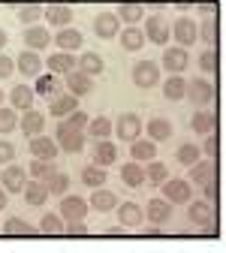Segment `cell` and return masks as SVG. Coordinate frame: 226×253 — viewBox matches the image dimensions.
<instances>
[{"mask_svg":"<svg viewBox=\"0 0 226 253\" xmlns=\"http://www.w3.org/2000/svg\"><path fill=\"white\" fill-rule=\"evenodd\" d=\"M202 193H205V199H208V202H214V205H217V199H220V184H217V178H214V181H208V184L202 187Z\"/></svg>","mask_w":226,"mask_h":253,"instance_id":"cell-54","label":"cell"},{"mask_svg":"<svg viewBox=\"0 0 226 253\" xmlns=\"http://www.w3.org/2000/svg\"><path fill=\"white\" fill-rule=\"evenodd\" d=\"M45 184H48V193H51V196H63V193H70V175H67V172H57V169H54V172H51V178H48Z\"/></svg>","mask_w":226,"mask_h":253,"instance_id":"cell-46","label":"cell"},{"mask_svg":"<svg viewBox=\"0 0 226 253\" xmlns=\"http://www.w3.org/2000/svg\"><path fill=\"white\" fill-rule=\"evenodd\" d=\"M121 181H124L127 187H142V184L148 181V172H145V166H142L139 160H130V163L121 166Z\"/></svg>","mask_w":226,"mask_h":253,"instance_id":"cell-32","label":"cell"},{"mask_svg":"<svg viewBox=\"0 0 226 253\" xmlns=\"http://www.w3.org/2000/svg\"><path fill=\"white\" fill-rule=\"evenodd\" d=\"M54 45H57V51H82V45H85V37H82V30H76L73 24L70 27H60L57 34H54Z\"/></svg>","mask_w":226,"mask_h":253,"instance_id":"cell-17","label":"cell"},{"mask_svg":"<svg viewBox=\"0 0 226 253\" xmlns=\"http://www.w3.org/2000/svg\"><path fill=\"white\" fill-rule=\"evenodd\" d=\"M118 205H121L118 193H112L109 187H96L93 193H90V208L93 211H103L106 214V211H118Z\"/></svg>","mask_w":226,"mask_h":253,"instance_id":"cell-28","label":"cell"},{"mask_svg":"<svg viewBox=\"0 0 226 253\" xmlns=\"http://www.w3.org/2000/svg\"><path fill=\"white\" fill-rule=\"evenodd\" d=\"M145 37H148L154 45H169V40H172V21H169L163 12L148 15V18H145Z\"/></svg>","mask_w":226,"mask_h":253,"instance_id":"cell-4","label":"cell"},{"mask_svg":"<svg viewBox=\"0 0 226 253\" xmlns=\"http://www.w3.org/2000/svg\"><path fill=\"white\" fill-rule=\"evenodd\" d=\"M63 84H67V90L76 93V97H85V93L93 90V76H88L82 70H73V73L63 76Z\"/></svg>","mask_w":226,"mask_h":253,"instance_id":"cell-25","label":"cell"},{"mask_svg":"<svg viewBox=\"0 0 226 253\" xmlns=\"http://www.w3.org/2000/svg\"><path fill=\"white\" fill-rule=\"evenodd\" d=\"M130 79H133V84L142 87V90L157 87V84H160V63H154V60H139L136 67L130 70Z\"/></svg>","mask_w":226,"mask_h":253,"instance_id":"cell-5","label":"cell"},{"mask_svg":"<svg viewBox=\"0 0 226 253\" xmlns=\"http://www.w3.org/2000/svg\"><path fill=\"white\" fill-rule=\"evenodd\" d=\"M6 97H9V93H3V90H0V106H3V100H6Z\"/></svg>","mask_w":226,"mask_h":253,"instance_id":"cell-60","label":"cell"},{"mask_svg":"<svg viewBox=\"0 0 226 253\" xmlns=\"http://www.w3.org/2000/svg\"><path fill=\"white\" fill-rule=\"evenodd\" d=\"M88 208H90V202H85L76 193H63L60 196V205H57V211H60L63 220H85L88 217Z\"/></svg>","mask_w":226,"mask_h":253,"instance_id":"cell-13","label":"cell"},{"mask_svg":"<svg viewBox=\"0 0 226 253\" xmlns=\"http://www.w3.org/2000/svg\"><path fill=\"white\" fill-rule=\"evenodd\" d=\"M51 40H54V37L48 34V27H43V24H30V27L24 30V45H27V48H34V51L48 48Z\"/></svg>","mask_w":226,"mask_h":253,"instance_id":"cell-26","label":"cell"},{"mask_svg":"<svg viewBox=\"0 0 226 253\" xmlns=\"http://www.w3.org/2000/svg\"><path fill=\"white\" fill-rule=\"evenodd\" d=\"M15 67H18V76L37 79V76L45 70V60L40 57V51H34V48H24V51L15 57Z\"/></svg>","mask_w":226,"mask_h":253,"instance_id":"cell-14","label":"cell"},{"mask_svg":"<svg viewBox=\"0 0 226 253\" xmlns=\"http://www.w3.org/2000/svg\"><path fill=\"white\" fill-rule=\"evenodd\" d=\"M187 100L196 106V109H205V106H211L214 100H217V84L211 82V79H190L187 82Z\"/></svg>","mask_w":226,"mask_h":253,"instance_id":"cell-2","label":"cell"},{"mask_svg":"<svg viewBox=\"0 0 226 253\" xmlns=\"http://www.w3.org/2000/svg\"><path fill=\"white\" fill-rule=\"evenodd\" d=\"M0 226H3V223H0Z\"/></svg>","mask_w":226,"mask_h":253,"instance_id":"cell-61","label":"cell"},{"mask_svg":"<svg viewBox=\"0 0 226 253\" xmlns=\"http://www.w3.org/2000/svg\"><path fill=\"white\" fill-rule=\"evenodd\" d=\"M43 126H45V115H43L40 109H27V112H21V124H18V130H21L27 139L40 136V133H43Z\"/></svg>","mask_w":226,"mask_h":253,"instance_id":"cell-23","label":"cell"},{"mask_svg":"<svg viewBox=\"0 0 226 253\" xmlns=\"http://www.w3.org/2000/svg\"><path fill=\"white\" fill-rule=\"evenodd\" d=\"M43 15H45V9H43V6H37V3H27V6H21V9H18V21H21V24H27V27H30V24H37Z\"/></svg>","mask_w":226,"mask_h":253,"instance_id":"cell-49","label":"cell"},{"mask_svg":"<svg viewBox=\"0 0 226 253\" xmlns=\"http://www.w3.org/2000/svg\"><path fill=\"white\" fill-rule=\"evenodd\" d=\"M21 196H24V202H27V205L40 208V205H45V199H48L51 193H48V184H45V181L30 178V181L24 184V190H21Z\"/></svg>","mask_w":226,"mask_h":253,"instance_id":"cell-24","label":"cell"},{"mask_svg":"<svg viewBox=\"0 0 226 253\" xmlns=\"http://www.w3.org/2000/svg\"><path fill=\"white\" fill-rule=\"evenodd\" d=\"M79 70L88 73V76H100V73H106V63L96 51H82L79 54Z\"/></svg>","mask_w":226,"mask_h":253,"instance_id":"cell-39","label":"cell"},{"mask_svg":"<svg viewBox=\"0 0 226 253\" xmlns=\"http://www.w3.org/2000/svg\"><path fill=\"white\" fill-rule=\"evenodd\" d=\"M63 235L85 238V235H88V223H85V220H67V226H63Z\"/></svg>","mask_w":226,"mask_h":253,"instance_id":"cell-51","label":"cell"},{"mask_svg":"<svg viewBox=\"0 0 226 253\" xmlns=\"http://www.w3.org/2000/svg\"><path fill=\"white\" fill-rule=\"evenodd\" d=\"M190 130H193V133H199V136L214 133V130H217V112H214L211 106L196 109V112H193V118H190Z\"/></svg>","mask_w":226,"mask_h":253,"instance_id":"cell-18","label":"cell"},{"mask_svg":"<svg viewBox=\"0 0 226 253\" xmlns=\"http://www.w3.org/2000/svg\"><path fill=\"white\" fill-rule=\"evenodd\" d=\"M34 90H37V97H45V100L60 97V79H57V73H40L37 82H34Z\"/></svg>","mask_w":226,"mask_h":253,"instance_id":"cell-27","label":"cell"},{"mask_svg":"<svg viewBox=\"0 0 226 253\" xmlns=\"http://www.w3.org/2000/svg\"><path fill=\"white\" fill-rule=\"evenodd\" d=\"M199 70L202 73H217L220 70V51L217 48H205L199 54Z\"/></svg>","mask_w":226,"mask_h":253,"instance_id":"cell-48","label":"cell"},{"mask_svg":"<svg viewBox=\"0 0 226 253\" xmlns=\"http://www.w3.org/2000/svg\"><path fill=\"white\" fill-rule=\"evenodd\" d=\"M27 172H30V178H37V181H48L51 172H54V163H51V160H40V157H34V160H30V166H27Z\"/></svg>","mask_w":226,"mask_h":253,"instance_id":"cell-47","label":"cell"},{"mask_svg":"<svg viewBox=\"0 0 226 253\" xmlns=\"http://www.w3.org/2000/svg\"><path fill=\"white\" fill-rule=\"evenodd\" d=\"M172 40H175V45H184V48L196 45L199 42V24L187 15H181L178 21H172Z\"/></svg>","mask_w":226,"mask_h":253,"instance_id":"cell-7","label":"cell"},{"mask_svg":"<svg viewBox=\"0 0 226 253\" xmlns=\"http://www.w3.org/2000/svg\"><path fill=\"white\" fill-rule=\"evenodd\" d=\"M15 163V145L9 139H0V166Z\"/></svg>","mask_w":226,"mask_h":253,"instance_id":"cell-50","label":"cell"},{"mask_svg":"<svg viewBox=\"0 0 226 253\" xmlns=\"http://www.w3.org/2000/svg\"><path fill=\"white\" fill-rule=\"evenodd\" d=\"M48 24H54L57 30L60 27H70L73 24V6L70 3H51V6H45V15H43Z\"/></svg>","mask_w":226,"mask_h":253,"instance_id":"cell-29","label":"cell"},{"mask_svg":"<svg viewBox=\"0 0 226 253\" xmlns=\"http://www.w3.org/2000/svg\"><path fill=\"white\" fill-rule=\"evenodd\" d=\"M217 178V160L214 157H208V160H196L190 169H187V181L193 184V187H205L208 181H214Z\"/></svg>","mask_w":226,"mask_h":253,"instance_id":"cell-10","label":"cell"},{"mask_svg":"<svg viewBox=\"0 0 226 253\" xmlns=\"http://www.w3.org/2000/svg\"><path fill=\"white\" fill-rule=\"evenodd\" d=\"M106 181H109V169H106V166L90 163V166H85V169H82V184H85V187H90V190L106 187Z\"/></svg>","mask_w":226,"mask_h":253,"instance_id":"cell-38","label":"cell"},{"mask_svg":"<svg viewBox=\"0 0 226 253\" xmlns=\"http://www.w3.org/2000/svg\"><path fill=\"white\" fill-rule=\"evenodd\" d=\"M79 109V97H76V93H60V97H54V100H48V115L51 118H67V115H73Z\"/></svg>","mask_w":226,"mask_h":253,"instance_id":"cell-22","label":"cell"},{"mask_svg":"<svg viewBox=\"0 0 226 253\" xmlns=\"http://www.w3.org/2000/svg\"><path fill=\"white\" fill-rule=\"evenodd\" d=\"M121 48H127V51H142V45H145V30L139 27V24H127L124 30H121Z\"/></svg>","mask_w":226,"mask_h":253,"instance_id":"cell-30","label":"cell"},{"mask_svg":"<svg viewBox=\"0 0 226 253\" xmlns=\"http://www.w3.org/2000/svg\"><path fill=\"white\" fill-rule=\"evenodd\" d=\"M34 97H37V90L30 84H15L9 90V106L18 112H27V109H34Z\"/></svg>","mask_w":226,"mask_h":253,"instance_id":"cell-31","label":"cell"},{"mask_svg":"<svg viewBox=\"0 0 226 253\" xmlns=\"http://www.w3.org/2000/svg\"><path fill=\"white\" fill-rule=\"evenodd\" d=\"M142 130H145V124H142V118L133 115V112H124V115L115 121V136H118L121 142H136V139L142 136Z\"/></svg>","mask_w":226,"mask_h":253,"instance_id":"cell-8","label":"cell"},{"mask_svg":"<svg viewBox=\"0 0 226 253\" xmlns=\"http://www.w3.org/2000/svg\"><path fill=\"white\" fill-rule=\"evenodd\" d=\"M163 196L172 202V205H187L193 199V184L187 178H169L163 184Z\"/></svg>","mask_w":226,"mask_h":253,"instance_id":"cell-12","label":"cell"},{"mask_svg":"<svg viewBox=\"0 0 226 253\" xmlns=\"http://www.w3.org/2000/svg\"><path fill=\"white\" fill-rule=\"evenodd\" d=\"M199 15H202V40L208 48H217V37H220V21H217V6L214 3H199Z\"/></svg>","mask_w":226,"mask_h":253,"instance_id":"cell-6","label":"cell"},{"mask_svg":"<svg viewBox=\"0 0 226 253\" xmlns=\"http://www.w3.org/2000/svg\"><path fill=\"white\" fill-rule=\"evenodd\" d=\"M172 217H175V205H172L166 196H160V199H151V202L145 205V220H148V223L166 226Z\"/></svg>","mask_w":226,"mask_h":253,"instance_id":"cell-9","label":"cell"},{"mask_svg":"<svg viewBox=\"0 0 226 253\" xmlns=\"http://www.w3.org/2000/svg\"><path fill=\"white\" fill-rule=\"evenodd\" d=\"M30 157H40V160H54L57 157V151H60V145H57V139H48V136H34L30 139Z\"/></svg>","mask_w":226,"mask_h":253,"instance_id":"cell-21","label":"cell"},{"mask_svg":"<svg viewBox=\"0 0 226 253\" xmlns=\"http://www.w3.org/2000/svg\"><path fill=\"white\" fill-rule=\"evenodd\" d=\"M6 40H9V37H6V30H3V27H0V51H3V48H6Z\"/></svg>","mask_w":226,"mask_h":253,"instance_id":"cell-59","label":"cell"},{"mask_svg":"<svg viewBox=\"0 0 226 253\" xmlns=\"http://www.w3.org/2000/svg\"><path fill=\"white\" fill-rule=\"evenodd\" d=\"M67 121H70V124H73V126H79V130H85V126H88V124H90V118H88V115H85V112H82V109H76V112H73V115H67Z\"/></svg>","mask_w":226,"mask_h":253,"instance_id":"cell-55","label":"cell"},{"mask_svg":"<svg viewBox=\"0 0 226 253\" xmlns=\"http://www.w3.org/2000/svg\"><path fill=\"white\" fill-rule=\"evenodd\" d=\"M190 63V54L184 45H172V48H163V60H160V67H163L169 76H181Z\"/></svg>","mask_w":226,"mask_h":253,"instance_id":"cell-11","label":"cell"},{"mask_svg":"<svg viewBox=\"0 0 226 253\" xmlns=\"http://www.w3.org/2000/svg\"><path fill=\"white\" fill-rule=\"evenodd\" d=\"M145 172H148V184H154V187H163V184L169 181V166L160 163L157 157H154V160H148Z\"/></svg>","mask_w":226,"mask_h":253,"instance_id":"cell-41","label":"cell"},{"mask_svg":"<svg viewBox=\"0 0 226 253\" xmlns=\"http://www.w3.org/2000/svg\"><path fill=\"white\" fill-rule=\"evenodd\" d=\"M45 70L48 73H73V70H79V57L73 54V51H54V54H48L45 57Z\"/></svg>","mask_w":226,"mask_h":253,"instance_id":"cell-20","label":"cell"},{"mask_svg":"<svg viewBox=\"0 0 226 253\" xmlns=\"http://www.w3.org/2000/svg\"><path fill=\"white\" fill-rule=\"evenodd\" d=\"M6 202H9V196H6V187H3V184H0V211H3V208H6Z\"/></svg>","mask_w":226,"mask_h":253,"instance_id":"cell-58","label":"cell"},{"mask_svg":"<svg viewBox=\"0 0 226 253\" xmlns=\"http://www.w3.org/2000/svg\"><path fill=\"white\" fill-rule=\"evenodd\" d=\"M0 232H3L6 238H27V235H34V226H30L27 220H21V217H6L3 226H0Z\"/></svg>","mask_w":226,"mask_h":253,"instance_id":"cell-37","label":"cell"},{"mask_svg":"<svg viewBox=\"0 0 226 253\" xmlns=\"http://www.w3.org/2000/svg\"><path fill=\"white\" fill-rule=\"evenodd\" d=\"M187 220H190V229H196L202 235H217L220 232L217 208L208 199H190L187 202Z\"/></svg>","mask_w":226,"mask_h":253,"instance_id":"cell-1","label":"cell"},{"mask_svg":"<svg viewBox=\"0 0 226 253\" xmlns=\"http://www.w3.org/2000/svg\"><path fill=\"white\" fill-rule=\"evenodd\" d=\"M175 160H178L181 166H187V169H190L196 160H202V148H199V145H178Z\"/></svg>","mask_w":226,"mask_h":253,"instance_id":"cell-43","label":"cell"},{"mask_svg":"<svg viewBox=\"0 0 226 253\" xmlns=\"http://www.w3.org/2000/svg\"><path fill=\"white\" fill-rule=\"evenodd\" d=\"M157 157V142L154 139H136V142H130V160H139V163H148V160H154Z\"/></svg>","mask_w":226,"mask_h":253,"instance_id":"cell-35","label":"cell"},{"mask_svg":"<svg viewBox=\"0 0 226 253\" xmlns=\"http://www.w3.org/2000/svg\"><path fill=\"white\" fill-rule=\"evenodd\" d=\"M63 226H67V220L57 217V214H43V220H40L43 235H63Z\"/></svg>","mask_w":226,"mask_h":253,"instance_id":"cell-45","label":"cell"},{"mask_svg":"<svg viewBox=\"0 0 226 253\" xmlns=\"http://www.w3.org/2000/svg\"><path fill=\"white\" fill-rule=\"evenodd\" d=\"M118 223L127 226L130 232H139V226L145 223V208H139L136 202H121L118 205Z\"/></svg>","mask_w":226,"mask_h":253,"instance_id":"cell-15","label":"cell"},{"mask_svg":"<svg viewBox=\"0 0 226 253\" xmlns=\"http://www.w3.org/2000/svg\"><path fill=\"white\" fill-rule=\"evenodd\" d=\"M121 18H118V12H100L93 18V34L100 37V40H115L118 34H121Z\"/></svg>","mask_w":226,"mask_h":253,"instance_id":"cell-16","label":"cell"},{"mask_svg":"<svg viewBox=\"0 0 226 253\" xmlns=\"http://www.w3.org/2000/svg\"><path fill=\"white\" fill-rule=\"evenodd\" d=\"M163 97L172 100V103L187 100V79H184V76H169V79L163 82Z\"/></svg>","mask_w":226,"mask_h":253,"instance_id":"cell-36","label":"cell"},{"mask_svg":"<svg viewBox=\"0 0 226 253\" xmlns=\"http://www.w3.org/2000/svg\"><path fill=\"white\" fill-rule=\"evenodd\" d=\"M112 130H115V124H112L106 115L90 118V124H88V133H90L93 139H109V136H112Z\"/></svg>","mask_w":226,"mask_h":253,"instance_id":"cell-42","label":"cell"},{"mask_svg":"<svg viewBox=\"0 0 226 253\" xmlns=\"http://www.w3.org/2000/svg\"><path fill=\"white\" fill-rule=\"evenodd\" d=\"M115 160H118V145H112L109 139H96V145H93V163L109 169Z\"/></svg>","mask_w":226,"mask_h":253,"instance_id":"cell-34","label":"cell"},{"mask_svg":"<svg viewBox=\"0 0 226 253\" xmlns=\"http://www.w3.org/2000/svg\"><path fill=\"white\" fill-rule=\"evenodd\" d=\"M15 73H18L15 60L6 57V54H0V79H9V76H15Z\"/></svg>","mask_w":226,"mask_h":253,"instance_id":"cell-53","label":"cell"},{"mask_svg":"<svg viewBox=\"0 0 226 253\" xmlns=\"http://www.w3.org/2000/svg\"><path fill=\"white\" fill-rule=\"evenodd\" d=\"M145 133H148V139H154V142H169V139H172V121H169V118H151V121L145 124Z\"/></svg>","mask_w":226,"mask_h":253,"instance_id":"cell-33","label":"cell"},{"mask_svg":"<svg viewBox=\"0 0 226 253\" xmlns=\"http://www.w3.org/2000/svg\"><path fill=\"white\" fill-rule=\"evenodd\" d=\"M202 151H205L208 157H217V151H220V139H217V133L202 136Z\"/></svg>","mask_w":226,"mask_h":253,"instance_id":"cell-52","label":"cell"},{"mask_svg":"<svg viewBox=\"0 0 226 253\" xmlns=\"http://www.w3.org/2000/svg\"><path fill=\"white\" fill-rule=\"evenodd\" d=\"M118 18L124 24H142L145 21V6L142 3H130V0H127V3L118 6Z\"/></svg>","mask_w":226,"mask_h":253,"instance_id":"cell-40","label":"cell"},{"mask_svg":"<svg viewBox=\"0 0 226 253\" xmlns=\"http://www.w3.org/2000/svg\"><path fill=\"white\" fill-rule=\"evenodd\" d=\"M139 232H142V235H148V238H157V235H163V226L148 223V226H139Z\"/></svg>","mask_w":226,"mask_h":253,"instance_id":"cell-56","label":"cell"},{"mask_svg":"<svg viewBox=\"0 0 226 253\" xmlns=\"http://www.w3.org/2000/svg\"><path fill=\"white\" fill-rule=\"evenodd\" d=\"M0 184L6 187V193H21L24 184H27V169L9 163L6 169H0Z\"/></svg>","mask_w":226,"mask_h":253,"instance_id":"cell-19","label":"cell"},{"mask_svg":"<svg viewBox=\"0 0 226 253\" xmlns=\"http://www.w3.org/2000/svg\"><path fill=\"white\" fill-rule=\"evenodd\" d=\"M18 124H21V118H18V109H12V106H0V133H12V130H18Z\"/></svg>","mask_w":226,"mask_h":253,"instance_id":"cell-44","label":"cell"},{"mask_svg":"<svg viewBox=\"0 0 226 253\" xmlns=\"http://www.w3.org/2000/svg\"><path fill=\"white\" fill-rule=\"evenodd\" d=\"M127 232H130V229H127V226H106V235H127Z\"/></svg>","mask_w":226,"mask_h":253,"instance_id":"cell-57","label":"cell"},{"mask_svg":"<svg viewBox=\"0 0 226 253\" xmlns=\"http://www.w3.org/2000/svg\"><path fill=\"white\" fill-rule=\"evenodd\" d=\"M57 145H60V151L63 154H79L82 148H85V130H79V126H73L67 118H60V124H57Z\"/></svg>","mask_w":226,"mask_h":253,"instance_id":"cell-3","label":"cell"}]
</instances>
